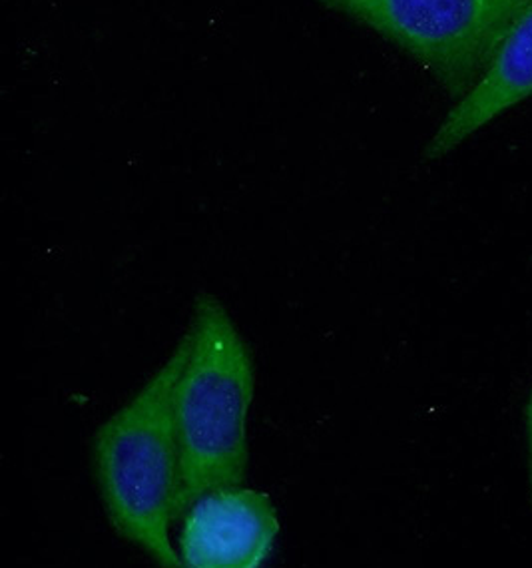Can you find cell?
<instances>
[{"mask_svg":"<svg viewBox=\"0 0 532 568\" xmlns=\"http://www.w3.org/2000/svg\"><path fill=\"white\" fill-rule=\"evenodd\" d=\"M279 535L276 505L244 485L209 490L182 515L177 555L186 568H259Z\"/></svg>","mask_w":532,"mask_h":568,"instance_id":"cell-4","label":"cell"},{"mask_svg":"<svg viewBox=\"0 0 532 568\" xmlns=\"http://www.w3.org/2000/svg\"><path fill=\"white\" fill-rule=\"evenodd\" d=\"M532 99V0L516 14L473 89L454 100L427 142L423 158L434 162L451 154L467 138Z\"/></svg>","mask_w":532,"mask_h":568,"instance_id":"cell-5","label":"cell"},{"mask_svg":"<svg viewBox=\"0 0 532 568\" xmlns=\"http://www.w3.org/2000/svg\"><path fill=\"white\" fill-rule=\"evenodd\" d=\"M405 52L453 100L483 74L529 0H317Z\"/></svg>","mask_w":532,"mask_h":568,"instance_id":"cell-3","label":"cell"},{"mask_svg":"<svg viewBox=\"0 0 532 568\" xmlns=\"http://www.w3.org/2000/svg\"><path fill=\"white\" fill-rule=\"evenodd\" d=\"M526 443H529V477H531V503H532V392L526 403Z\"/></svg>","mask_w":532,"mask_h":568,"instance_id":"cell-6","label":"cell"},{"mask_svg":"<svg viewBox=\"0 0 532 568\" xmlns=\"http://www.w3.org/2000/svg\"><path fill=\"white\" fill-rule=\"evenodd\" d=\"M187 335L190 353L174 397L177 519L202 495L246 479L247 417L256 393L252 353L216 295H197Z\"/></svg>","mask_w":532,"mask_h":568,"instance_id":"cell-2","label":"cell"},{"mask_svg":"<svg viewBox=\"0 0 532 568\" xmlns=\"http://www.w3.org/2000/svg\"><path fill=\"white\" fill-rule=\"evenodd\" d=\"M190 335L94 437V475L114 530L160 567H182L170 527L177 520L180 447L174 397Z\"/></svg>","mask_w":532,"mask_h":568,"instance_id":"cell-1","label":"cell"}]
</instances>
